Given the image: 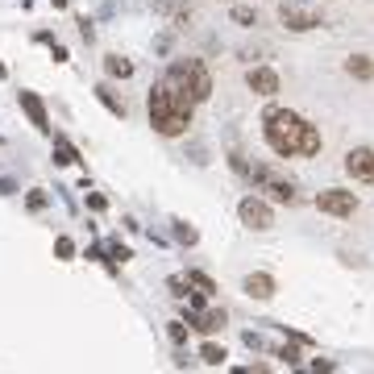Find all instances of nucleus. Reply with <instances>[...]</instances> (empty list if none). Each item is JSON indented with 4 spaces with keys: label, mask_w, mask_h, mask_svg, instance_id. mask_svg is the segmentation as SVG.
<instances>
[{
    "label": "nucleus",
    "mask_w": 374,
    "mask_h": 374,
    "mask_svg": "<svg viewBox=\"0 0 374 374\" xmlns=\"http://www.w3.org/2000/svg\"><path fill=\"white\" fill-rule=\"evenodd\" d=\"M30 208H34V212L46 208V195H42V191H30Z\"/></svg>",
    "instance_id": "obj_25"
},
{
    "label": "nucleus",
    "mask_w": 374,
    "mask_h": 374,
    "mask_svg": "<svg viewBox=\"0 0 374 374\" xmlns=\"http://www.w3.org/2000/svg\"><path fill=\"white\" fill-rule=\"evenodd\" d=\"M245 84H250L254 96H275L279 92V75H275L271 67H250V71H245Z\"/></svg>",
    "instance_id": "obj_11"
},
{
    "label": "nucleus",
    "mask_w": 374,
    "mask_h": 374,
    "mask_svg": "<svg viewBox=\"0 0 374 374\" xmlns=\"http://www.w3.org/2000/svg\"><path fill=\"white\" fill-rule=\"evenodd\" d=\"M50 4H54V8H67V0H50Z\"/></svg>",
    "instance_id": "obj_29"
},
{
    "label": "nucleus",
    "mask_w": 374,
    "mask_h": 374,
    "mask_svg": "<svg viewBox=\"0 0 374 374\" xmlns=\"http://www.w3.org/2000/svg\"><path fill=\"white\" fill-rule=\"evenodd\" d=\"M345 171H349V179H358V183H374V150L370 146H354V150L345 154Z\"/></svg>",
    "instance_id": "obj_8"
},
{
    "label": "nucleus",
    "mask_w": 374,
    "mask_h": 374,
    "mask_svg": "<svg viewBox=\"0 0 374 374\" xmlns=\"http://www.w3.org/2000/svg\"><path fill=\"white\" fill-rule=\"evenodd\" d=\"M245 345H250V349H266V341H262L258 333H245Z\"/></svg>",
    "instance_id": "obj_26"
},
{
    "label": "nucleus",
    "mask_w": 374,
    "mask_h": 374,
    "mask_svg": "<svg viewBox=\"0 0 374 374\" xmlns=\"http://www.w3.org/2000/svg\"><path fill=\"white\" fill-rule=\"evenodd\" d=\"M245 179H250L254 187H262V191H271L279 204H295V183H291V179H279L271 167H250Z\"/></svg>",
    "instance_id": "obj_4"
},
{
    "label": "nucleus",
    "mask_w": 374,
    "mask_h": 374,
    "mask_svg": "<svg viewBox=\"0 0 374 374\" xmlns=\"http://www.w3.org/2000/svg\"><path fill=\"white\" fill-rule=\"evenodd\" d=\"M50 54H54V63H67V46H58V42H54V46H50Z\"/></svg>",
    "instance_id": "obj_27"
},
{
    "label": "nucleus",
    "mask_w": 374,
    "mask_h": 374,
    "mask_svg": "<svg viewBox=\"0 0 374 374\" xmlns=\"http://www.w3.org/2000/svg\"><path fill=\"white\" fill-rule=\"evenodd\" d=\"M167 79H171L179 92L191 96L195 104H204V100L212 96V75H208V67H204L200 58H175L171 71H167Z\"/></svg>",
    "instance_id": "obj_3"
},
{
    "label": "nucleus",
    "mask_w": 374,
    "mask_h": 374,
    "mask_svg": "<svg viewBox=\"0 0 374 374\" xmlns=\"http://www.w3.org/2000/svg\"><path fill=\"white\" fill-rule=\"evenodd\" d=\"M167 337H171L175 345H187V321H171V325H167Z\"/></svg>",
    "instance_id": "obj_20"
},
{
    "label": "nucleus",
    "mask_w": 374,
    "mask_h": 374,
    "mask_svg": "<svg viewBox=\"0 0 374 374\" xmlns=\"http://www.w3.org/2000/svg\"><path fill=\"white\" fill-rule=\"evenodd\" d=\"M241 287H245V295H250V299H271V295H275V279H271V275H262V271L245 275Z\"/></svg>",
    "instance_id": "obj_12"
},
{
    "label": "nucleus",
    "mask_w": 374,
    "mask_h": 374,
    "mask_svg": "<svg viewBox=\"0 0 374 374\" xmlns=\"http://www.w3.org/2000/svg\"><path fill=\"white\" fill-rule=\"evenodd\" d=\"M275 358H279L283 366H299V341H295V345H279Z\"/></svg>",
    "instance_id": "obj_19"
},
{
    "label": "nucleus",
    "mask_w": 374,
    "mask_h": 374,
    "mask_svg": "<svg viewBox=\"0 0 374 374\" xmlns=\"http://www.w3.org/2000/svg\"><path fill=\"white\" fill-rule=\"evenodd\" d=\"M262 138L266 146L279 154V158H295V154H304V158H312V154H321V129L316 125H308L299 112H291V108H266L262 112Z\"/></svg>",
    "instance_id": "obj_1"
},
{
    "label": "nucleus",
    "mask_w": 374,
    "mask_h": 374,
    "mask_svg": "<svg viewBox=\"0 0 374 374\" xmlns=\"http://www.w3.org/2000/svg\"><path fill=\"white\" fill-rule=\"evenodd\" d=\"M237 212H241V221H245L250 229H271V225H275V208H271L266 200H258V195H245V200L237 204Z\"/></svg>",
    "instance_id": "obj_7"
},
{
    "label": "nucleus",
    "mask_w": 374,
    "mask_h": 374,
    "mask_svg": "<svg viewBox=\"0 0 374 374\" xmlns=\"http://www.w3.org/2000/svg\"><path fill=\"white\" fill-rule=\"evenodd\" d=\"M146 112H150L154 134H162V138H183L187 129H191L195 100L187 92H179L171 79H158V84L146 92Z\"/></svg>",
    "instance_id": "obj_2"
},
{
    "label": "nucleus",
    "mask_w": 374,
    "mask_h": 374,
    "mask_svg": "<svg viewBox=\"0 0 374 374\" xmlns=\"http://www.w3.org/2000/svg\"><path fill=\"white\" fill-rule=\"evenodd\" d=\"M225 358H229V354H225V345H212V341H208V345H200V362H204V366H225Z\"/></svg>",
    "instance_id": "obj_17"
},
{
    "label": "nucleus",
    "mask_w": 374,
    "mask_h": 374,
    "mask_svg": "<svg viewBox=\"0 0 374 374\" xmlns=\"http://www.w3.org/2000/svg\"><path fill=\"white\" fill-rule=\"evenodd\" d=\"M54 162H58V167H75V162H79V150L63 138V134H54Z\"/></svg>",
    "instance_id": "obj_13"
},
{
    "label": "nucleus",
    "mask_w": 374,
    "mask_h": 374,
    "mask_svg": "<svg viewBox=\"0 0 374 374\" xmlns=\"http://www.w3.org/2000/svg\"><path fill=\"white\" fill-rule=\"evenodd\" d=\"M183 279H187V287H195V291H200V295H212V291H217V283L208 279V275H204V271H187Z\"/></svg>",
    "instance_id": "obj_18"
},
{
    "label": "nucleus",
    "mask_w": 374,
    "mask_h": 374,
    "mask_svg": "<svg viewBox=\"0 0 374 374\" xmlns=\"http://www.w3.org/2000/svg\"><path fill=\"white\" fill-rule=\"evenodd\" d=\"M345 71H349L354 79H362V84H366V79H374V63L366 58V54H354V58L345 63Z\"/></svg>",
    "instance_id": "obj_14"
},
{
    "label": "nucleus",
    "mask_w": 374,
    "mask_h": 374,
    "mask_svg": "<svg viewBox=\"0 0 374 374\" xmlns=\"http://www.w3.org/2000/svg\"><path fill=\"white\" fill-rule=\"evenodd\" d=\"M13 191H17V187L8 183V179H0V195H13Z\"/></svg>",
    "instance_id": "obj_28"
},
{
    "label": "nucleus",
    "mask_w": 374,
    "mask_h": 374,
    "mask_svg": "<svg viewBox=\"0 0 374 374\" xmlns=\"http://www.w3.org/2000/svg\"><path fill=\"white\" fill-rule=\"evenodd\" d=\"M279 21L287 25V30H295V34L321 30V13H316V8H308V4H295V0L279 4Z\"/></svg>",
    "instance_id": "obj_5"
},
{
    "label": "nucleus",
    "mask_w": 374,
    "mask_h": 374,
    "mask_svg": "<svg viewBox=\"0 0 374 374\" xmlns=\"http://www.w3.org/2000/svg\"><path fill=\"white\" fill-rule=\"evenodd\" d=\"M175 237H179L183 245H195V241H200V233H195L191 225H183V221H175Z\"/></svg>",
    "instance_id": "obj_21"
},
{
    "label": "nucleus",
    "mask_w": 374,
    "mask_h": 374,
    "mask_svg": "<svg viewBox=\"0 0 374 374\" xmlns=\"http://www.w3.org/2000/svg\"><path fill=\"white\" fill-rule=\"evenodd\" d=\"M316 208L328 212V217H341V221H345V217L358 212V195H354V191H341V187H328V191L316 195Z\"/></svg>",
    "instance_id": "obj_6"
},
{
    "label": "nucleus",
    "mask_w": 374,
    "mask_h": 374,
    "mask_svg": "<svg viewBox=\"0 0 374 374\" xmlns=\"http://www.w3.org/2000/svg\"><path fill=\"white\" fill-rule=\"evenodd\" d=\"M183 316H187V328H200V333H221L225 328V308H183Z\"/></svg>",
    "instance_id": "obj_10"
},
{
    "label": "nucleus",
    "mask_w": 374,
    "mask_h": 374,
    "mask_svg": "<svg viewBox=\"0 0 374 374\" xmlns=\"http://www.w3.org/2000/svg\"><path fill=\"white\" fill-rule=\"evenodd\" d=\"M17 100H21V112L30 117V125L38 129V134H50V112H46V104H42V96L38 92H17Z\"/></svg>",
    "instance_id": "obj_9"
},
{
    "label": "nucleus",
    "mask_w": 374,
    "mask_h": 374,
    "mask_svg": "<svg viewBox=\"0 0 374 374\" xmlns=\"http://www.w3.org/2000/svg\"><path fill=\"white\" fill-rule=\"evenodd\" d=\"M104 71H108L112 79H129V75H134V63L121 58V54H108V58H104Z\"/></svg>",
    "instance_id": "obj_15"
},
{
    "label": "nucleus",
    "mask_w": 374,
    "mask_h": 374,
    "mask_svg": "<svg viewBox=\"0 0 374 374\" xmlns=\"http://www.w3.org/2000/svg\"><path fill=\"white\" fill-rule=\"evenodd\" d=\"M96 96H100V104H104L112 117H125V100H117V92H112L108 84H100V88H96Z\"/></svg>",
    "instance_id": "obj_16"
},
{
    "label": "nucleus",
    "mask_w": 374,
    "mask_h": 374,
    "mask_svg": "<svg viewBox=\"0 0 374 374\" xmlns=\"http://www.w3.org/2000/svg\"><path fill=\"white\" fill-rule=\"evenodd\" d=\"M233 21H241V25H258L254 8H245V4H237V8H233Z\"/></svg>",
    "instance_id": "obj_23"
},
{
    "label": "nucleus",
    "mask_w": 374,
    "mask_h": 374,
    "mask_svg": "<svg viewBox=\"0 0 374 374\" xmlns=\"http://www.w3.org/2000/svg\"><path fill=\"white\" fill-rule=\"evenodd\" d=\"M54 254H58V258L67 262V258L75 254V241H71V237H58V241H54Z\"/></svg>",
    "instance_id": "obj_22"
},
{
    "label": "nucleus",
    "mask_w": 374,
    "mask_h": 374,
    "mask_svg": "<svg viewBox=\"0 0 374 374\" xmlns=\"http://www.w3.org/2000/svg\"><path fill=\"white\" fill-rule=\"evenodd\" d=\"M108 258H112V262H125V258H134V254H129V245H117V241H112V245H108Z\"/></svg>",
    "instance_id": "obj_24"
}]
</instances>
